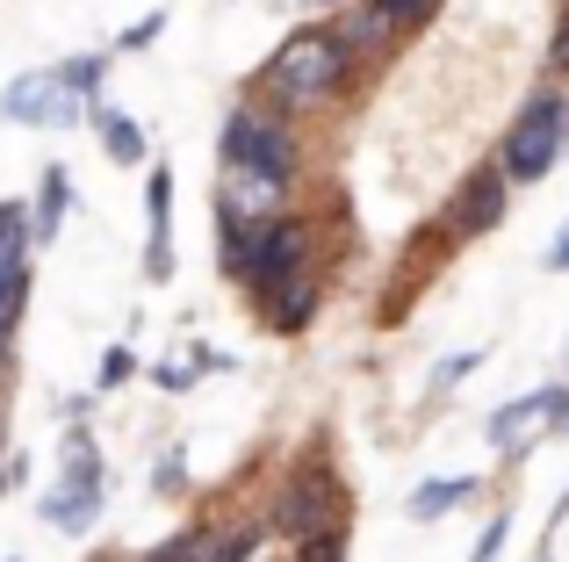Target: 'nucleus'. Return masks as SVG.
Returning <instances> with one entry per match:
<instances>
[{
    "mask_svg": "<svg viewBox=\"0 0 569 562\" xmlns=\"http://www.w3.org/2000/svg\"><path fill=\"white\" fill-rule=\"evenodd\" d=\"M353 80H361V66H353L339 22H303L274 43V58H267L260 72H252V94H260V109L303 123V116H318V109H339V101L353 94Z\"/></svg>",
    "mask_w": 569,
    "mask_h": 562,
    "instance_id": "obj_1",
    "label": "nucleus"
},
{
    "mask_svg": "<svg viewBox=\"0 0 569 562\" xmlns=\"http://www.w3.org/2000/svg\"><path fill=\"white\" fill-rule=\"evenodd\" d=\"M347 505H353V491H347V476L332 469V440H310L303 454H296L289 469H281V483H274V498H267V534H281V541H303V534H318V526H332V520H347Z\"/></svg>",
    "mask_w": 569,
    "mask_h": 562,
    "instance_id": "obj_2",
    "label": "nucleus"
},
{
    "mask_svg": "<svg viewBox=\"0 0 569 562\" xmlns=\"http://www.w3.org/2000/svg\"><path fill=\"white\" fill-rule=\"evenodd\" d=\"M217 152H223V167L260 173V181L289 188V195H296V181H303V130H296L289 116L260 109V101H238V109L223 116Z\"/></svg>",
    "mask_w": 569,
    "mask_h": 562,
    "instance_id": "obj_3",
    "label": "nucleus"
},
{
    "mask_svg": "<svg viewBox=\"0 0 569 562\" xmlns=\"http://www.w3.org/2000/svg\"><path fill=\"white\" fill-rule=\"evenodd\" d=\"M562 152H569V94L548 87V94H533L527 109L512 116V130H505V144H498V167H505L512 188H533V181L556 173Z\"/></svg>",
    "mask_w": 569,
    "mask_h": 562,
    "instance_id": "obj_4",
    "label": "nucleus"
},
{
    "mask_svg": "<svg viewBox=\"0 0 569 562\" xmlns=\"http://www.w3.org/2000/svg\"><path fill=\"white\" fill-rule=\"evenodd\" d=\"M303 268H318V224L289 202L281 217H267V224L252 231L246 268H238V289H246V303H260L267 289H281V281L303 274Z\"/></svg>",
    "mask_w": 569,
    "mask_h": 562,
    "instance_id": "obj_5",
    "label": "nucleus"
},
{
    "mask_svg": "<svg viewBox=\"0 0 569 562\" xmlns=\"http://www.w3.org/2000/svg\"><path fill=\"white\" fill-rule=\"evenodd\" d=\"M0 116L22 123V130H72V123H87V101L72 94L58 72H22V80L0 94Z\"/></svg>",
    "mask_w": 569,
    "mask_h": 562,
    "instance_id": "obj_6",
    "label": "nucleus"
},
{
    "mask_svg": "<svg viewBox=\"0 0 569 562\" xmlns=\"http://www.w3.org/2000/svg\"><path fill=\"white\" fill-rule=\"evenodd\" d=\"M505 210H512V181H505V167L490 159V167H476L469 181H461V195L440 210V224L455 231V245H469V239H483V231H498Z\"/></svg>",
    "mask_w": 569,
    "mask_h": 562,
    "instance_id": "obj_7",
    "label": "nucleus"
},
{
    "mask_svg": "<svg viewBox=\"0 0 569 562\" xmlns=\"http://www.w3.org/2000/svg\"><path fill=\"white\" fill-rule=\"evenodd\" d=\"M548 404H556V382H541V390L498 404V411H490V425H483V440L505 454V462H519L533 440H548Z\"/></svg>",
    "mask_w": 569,
    "mask_h": 562,
    "instance_id": "obj_8",
    "label": "nucleus"
},
{
    "mask_svg": "<svg viewBox=\"0 0 569 562\" xmlns=\"http://www.w3.org/2000/svg\"><path fill=\"white\" fill-rule=\"evenodd\" d=\"M252 310H260V324H267V332H281V339L310 332V324H318V310H325V274H318V268L289 274L281 289H267Z\"/></svg>",
    "mask_w": 569,
    "mask_h": 562,
    "instance_id": "obj_9",
    "label": "nucleus"
},
{
    "mask_svg": "<svg viewBox=\"0 0 569 562\" xmlns=\"http://www.w3.org/2000/svg\"><path fill=\"white\" fill-rule=\"evenodd\" d=\"M281 210H289V188L223 167V181H217V217L223 224H267V217H281Z\"/></svg>",
    "mask_w": 569,
    "mask_h": 562,
    "instance_id": "obj_10",
    "label": "nucleus"
},
{
    "mask_svg": "<svg viewBox=\"0 0 569 562\" xmlns=\"http://www.w3.org/2000/svg\"><path fill=\"white\" fill-rule=\"evenodd\" d=\"M339 37H347L353 66H382V58L403 43V29H397V14H389L382 0H347V14H339Z\"/></svg>",
    "mask_w": 569,
    "mask_h": 562,
    "instance_id": "obj_11",
    "label": "nucleus"
},
{
    "mask_svg": "<svg viewBox=\"0 0 569 562\" xmlns=\"http://www.w3.org/2000/svg\"><path fill=\"white\" fill-rule=\"evenodd\" d=\"M144 217H152V231H144V281H167L173 274V173L167 167L144 173Z\"/></svg>",
    "mask_w": 569,
    "mask_h": 562,
    "instance_id": "obj_12",
    "label": "nucleus"
},
{
    "mask_svg": "<svg viewBox=\"0 0 569 562\" xmlns=\"http://www.w3.org/2000/svg\"><path fill=\"white\" fill-rule=\"evenodd\" d=\"M101 505H109V491H94V483H66V476L37 498L43 526H58V534H87V526L101 520Z\"/></svg>",
    "mask_w": 569,
    "mask_h": 562,
    "instance_id": "obj_13",
    "label": "nucleus"
},
{
    "mask_svg": "<svg viewBox=\"0 0 569 562\" xmlns=\"http://www.w3.org/2000/svg\"><path fill=\"white\" fill-rule=\"evenodd\" d=\"M66 210H72V173L51 159L43 181H37V202H29V245H51L66 231Z\"/></svg>",
    "mask_w": 569,
    "mask_h": 562,
    "instance_id": "obj_14",
    "label": "nucleus"
},
{
    "mask_svg": "<svg viewBox=\"0 0 569 562\" xmlns=\"http://www.w3.org/2000/svg\"><path fill=\"white\" fill-rule=\"evenodd\" d=\"M87 123H94L101 152H109L116 167H144V152H152V144H144V130L130 123L123 109H109V101H87Z\"/></svg>",
    "mask_w": 569,
    "mask_h": 562,
    "instance_id": "obj_15",
    "label": "nucleus"
},
{
    "mask_svg": "<svg viewBox=\"0 0 569 562\" xmlns=\"http://www.w3.org/2000/svg\"><path fill=\"white\" fill-rule=\"evenodd\" d=\"M476 491H483V476H432V483H418V491H411V505H403V512H411L418 526H432V520H447L455 505H469Z\"/></svg>",
    "mask_w": 569,
    "mask_h": 562,
    "instance_id": "obj_16",
    "label": "nucleus"
},
{
    "mask_svg": "<svg viewBox=\"0 0 569 562\" xmlns=\"http://www.w3.org/2000/svg\"><path fill=\"white\" fill-rule=\"evenodd\" d=\"M260 541H267V526H209L202 562H260Z\"/></svg>",
    "mask_w": 569,
    "mask_h": 562,
    "instance_id": "obj_17",
    "label": "nucleus"
},
{
    "mask_svg": "<svg viewBox=\"0 0 569 562\" xmlns=\"http://www.w3.org/2000/svg\"><path fill=\"white\" fill-rule=\"evenodd\" d=\"M58 80L72 87L80 101H101V80H109V51H80V58H58Z\"/></svg>",
    "mask_w": 569,
    "mask_h": 562,
    "instance_id": "obj_18",
    "label": "nucleus"
},
{
    "mask_svg": "<svg viewBox=\"0 0 569 562\" xmlns=\"http://www.w3.org/2000/svg\"><path fill=\"white\" fill-rule=\"evenodd\" d=\"M476 368H483V347H469V353H447V361L432 368V382H426V404H440L447 390H461V382H469Z\"/></svg>",
    "mask_w": 569,
    "mask_h": 562,
    "instance_id": "obj_19",
    "label": "nucleus"
},
{
    "mask_svg": "<svg viewBox=\"0 0 569 562\" xmlns=\"http://www.w3.org/2000/svg\"><path fill=\"white\" fill-rule=\"evenodd\" d=\"M289 562H347V520H332V526H318V534H303L289 549Z\"/></svg>",
    "mask_w": 569,
    "mask_h": 562,
    "instance_id": "obj_20",
    "label": "nucleus"
},
{
    "mask_svg": "<svg viewBox=\"0 0 569 562\" xmlns=\"http://www.w3.org/2000/svg\"><path fill=\"white\" fill-rule=\"evenodd\" d=\"M202 541H209V526L194 520V526H181L173 541H159V549H144L138 562H202Z\"/></svg>",
    "mask_w": 569,
    "mask_h": 562,
    "instance_id": "obj_21",
    "label": "nucleus"
},
{
    "mask_svg": "<svg viewBox=\"0 0 569 562\" xmlns=\"http://www.w3.org/2000/svg\"><path fill=\"white\" fill-rule=\"evenodd\" d=\"M152 491L159 498H188V448H181V440L152 462Z\"/></svg>",
    "mask_w": 569,
    "mask_h": 562,
    "instance_id": "obj_22",
    "label": "nucleus"
},
{
    "mask_svg": "<svg viewBox=\"0 0 569 562\" xmlns=\"http://www.w3.org/2000/svg\"><path fill=\"white\" fill-rule=\"evenodd\" d=\"M130 375H138V353H130V347H109V353H101V375H94V390L109 397V390H123Z\"/></svg>",
    "mask_w": 569,
    "mask_h": 562,
    "instance_id": "obj_23",
    "label": "nucleus"
},
{
    "mask_svg": "<svg viewBox=\"0 0 569 562\" xmlns=\"http://www.w3.org/2000/svg\"><path fill=\"white\" fill-rule=\"evenodd\" d=\"M159 29H167V14H159V8H152V14H144V22H130V29H123V37H116V43H109V58H123V51H144V43H159Z\"/></svg>",
    "mask_w": 569,
    "mask_h": 562,
    "instance_id": "obj_24",
    "label": "nucleus"
},
{
    "mask_svg": "<svg viewBox=\"0 0 569 562\" xmlns=\"http://www.w3.org/2000/svg\"><path fill=\"white\" fill-rule=\"evenodd\" d=\"M505 534H512V512H490V526H483V541L469 549V562H498L505 555Z\"/></svg>",
    "mask_w": 569,
    "mask_h": 562,
    "instance_id": "obj_25",
    "label": "nucleus"
},
{
    "mask_svg": "<svg viewBox=\"0 0 569 562\" xmlns=\"http://www.w3.org/2000/svg\"><path fill=\"white\" fill-rule=\"evenodd\" d=\"M382 8L397 14V29H403V37H411V29H426L432 14H440V0H382Z\"/></svg>",
    "mask_w": 569,
    "mask_h": 562,
    "instance_id": "obj_26",
    "label": "nucleus"
},
{
    "mask_svg": "<svg viewBox=\"0 0 569 562\" xmlns=\"http://www.w3.org/2000/svg\"><path fill=\"white\" fill-rule=\"evenodd\" d=\"M152 382H159L167 397H188V390H194V361H159V368H152Z\"/></svg>",
    "mask_w": 569,
    "mask_h": 562,
    "instance_id": "obj_27",
    "label": "nucleus"
},
{
    "mask_svg": "<svg viewBox=\"0 0 569 562\" xmlns=\"http://www.w3.org/2000/svg\"><path fill=\"white\" fill-rule=\"evenodd\" d=\"M548 72H569V0H562V22L548 37Z\"/></svg>",
    "mask_w": 569,
    "mask_h": 562,
    "instance_id": "obj_28",
    "label": "nucleus"
},
{
    "mask_svg": "<svg viewBox=\"0 0 569 562\" xmlns=\"http://www.w3.org/2000/svg\"><path fill=\"white\" fill-rule=\"evenodd\" d=\"M548 268H556V274H569V231H562L556 245H548Z\"/></svg>",
    "mask_w": 569,
    "mask_h": 562,
    "instance_id": "obj_29",
    "label": "nucleus"
},
{
    "mask_svg": "<svg viewBox=\"0 0 569 562\" xmlns=\"http://www.w3.org/2000/svg\"><path fill=\"white\" fill-rule=\"evenodd\" d=\"M303 8H347V0H303Z\"/></svg>",
    "mask_w": 569,
    "mask_h": 562,
    "instance_id": "obj_30",
    "label": "nucleus"
},
{
    "mask_svg": "<svg viewBox=\"0 0 569 562\" xmlns=\"http://www.w3.org/2000/svg\"><path fill=\"white\" fill-rule=\"evenodd\" d=\"M0 498H8V462H0Z\"/></svg>",
    "mask_w": 569,
    "mask_h": 562,
    "instance_id": "obj_31",
    "label": "nucleus"
},
{
    "mask_svg": "<svg viewBox=\"0 0 569 562\" xmlns=\"http://www.w3.org/2000/svg\"><path fill=\"white\" fill-rule=\"evenodd\" d=\"M533 562H556V549H541V555H533Z\"/></svg>",
    "mask_w": 569,
    "mask_h": 562,
    "instance_id": "obj_32",
    "label": "nucleus"
},
{
    "mask_svg": "<svg viewBox=\"0 0 569 562\" xmlns=\"http://www.w3.org/2000/svg\"><path fill=\"white\" fill-rule=\"evenodd\" d=\"M0 440H8V419H0Z\"/></svg>",
    "mask_w": 569,
    "mask_h": 562,
    "instance_id": "obj_33",
    "label": "nucleus"
},
{
    "mask_svg": "<svg viewBox=\"0 0 569 562\" xmlns=\"http://www.w3.org/2000/svg\"><path fill=\"white\" fill-rule=\"evenodd\" d=\"M94 562H116V555H94Z\"/></svg>",
    "mask_w": 569,
    "mask_h": 562,
    "instance_id": "obj_34",
    "label": "nucleus"
}]
</instances>
